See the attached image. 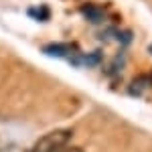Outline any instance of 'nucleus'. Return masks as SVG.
Here are the masks:
<instances>
[{
  "mask_svg": "<svg viewBox=\"0 0 152 152\" xmlns=\"http://www.w3.org/2000/svg\"><path fill=\"white\" fill-rule=\"evenodd\" d=\"M61 152H83V148H79V146H67L65 150H61Z\"/></svg>",
  "mask_w": 152,
  "mask_h": 152,
  "instance_id": "nucleus-1",
  "label": "nucleus"
}]
</instances>
